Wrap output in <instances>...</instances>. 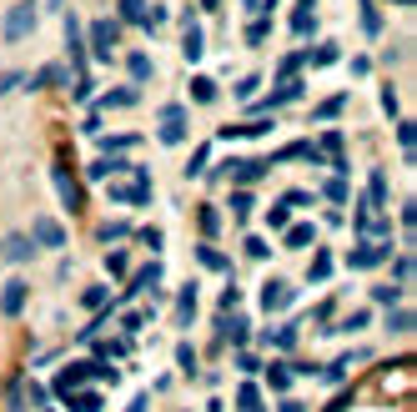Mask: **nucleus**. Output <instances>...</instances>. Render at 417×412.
Instances as JSON below:
<instances>
[{
  "mask_svg": "<svg viewBox=\"0 0 417 412\" xmlns=\"http://www.w3.org/2000/svg\"><path fill=\"white\" fill-rule=\"evenodd\" d=\"M35 30V6H30V0H21V6L6 16V30H0V35H6V40H26Z\"/></svg>",
  "mask_w": 417,
  "mask_h": 412,
  "instance_id": "nucleus-1",
  "label": "nucleus"
},
{
  "mask_svg": "<svg viewBox=\"0 0 417 412\" xmlns=\"http://www.w3.org/2000/svg\"><path fill=\"white\" fill-rule=\"evenodd\" d=\"M161 141H166V146L187 141V111H182V106H166V111H161Z\"/></svg>",
  "mask_w": 417,
  "mask_h": 412,
  "instance_id": "nucleus-2",
  "label": "nucleus"
},
{
  "mask_svg": "<svg viewBox=\"0 0 417 412\" xmlns=\"http://www.w3.org/2000/svg\"><path fill=\"white\" fill-rule=\"evenodd\" d=\"M111 196H116V201H131V206H146V201H151V182H146V171H136V182H121Z\"/></svg>",
  "mask_w": 417,
  "mask_h": 412,
  "instance_id": "nucleus-3",
  "label": "nucleus"
},
{
  "mask_svg": "<svg viewBox=\"0 0 417 412\" xmlns=\"http://www.w3.org/2000/svg\"><path fill=\"white\" fill-rule=\"evenodd\" d=\"M50 176H55V191H61V201H66V211H81V186H76V176H71L66 166H55Z\"/></svg>",
  "mask_w": 417,
  "mask_h": 412,
  "instance_id": "nucleus-4",
  "label": "nucleus"
},
{
  "mask_svg": "<svg viewBox=\"0 0 417 412\" xmlns=\"http://www.w3.org/2000/svg\"><path fill=\"white\" fill-rule=\"evenodd\" d=\"M91 45H96L101 61H111V55H116V26L111 21H91Z\"/></svg>",
  "mask_w": 417,
  "mask_h": 412,
  "instance_id": "nucleus-5",
  "label": "nucleus"
},
{
  "mask_svg": "<svg viewBox=\"0 0 417 412\" xmlns=\"http://www.w3.org/2000/svg\"><path fill=\"white\" fill-rule=\"evenodd\" d=\"M66 45H71V71H76V81H86V50H81V26H76V21H66Z\"/></svg>",
  "mask_w": 417,
  "mask_h": 412,
  "instance_id": "nucleus-6",
  "label": "nucleus"
},
{
  "mask_svg": "<svg viewBox=\"0 0 417 412\" xmlns=\"http://www.w3.org/2000/svg\"><path fill=\"white\" fill-rule=\"evenodd\" d=\"M287 302H291V286H287L282 277H272V282H267V291H262V307H267V312H282Z\"/></svg>",
  "mask_w": 417,
  "mask_h": 412,
  "instance_id": "nucleus-7",
  "label": "nucleus"
},
{
  "mask_svg": "<svg viewBox=\"0 0 417 412\" xmlns=\"http://www.w3.org/2000/svg\"><path fill=\"white\" fill-rule=\"evenodd\" d=\"M196 322V286H182L176 291V327H191Z\"/></svg>",
  "mask_w": 417,
  "mask_h": 412,
  "instance_id": "nucleus-8",
  "label": "nucleus"
},
{
  "mask_svg": "<svg viewBox=\"0 0 417 412\" xmlns=\"http://www.w3.org/2000/svg\"><path fill=\"white\" fill-rule=\"evenodd\" d=\"M382 262H387V247H382V242H372V247H357V252H352V267H357V272L382 267Z\"/></svg>",
  "mask_w": 417,
  "mask_h": 412,
  "instance_id": "nucleus-9",
  "label": "nucleus"
},
{
  "mask_svg": "<svg viewBox=\"0 0 417 412\" xmlns=\"http://www.w3.org/2000/svg\"><path fill=\"white\" fill-rule=\"evenodd\" d=\"M26 307V282H11L6 291H0V312H6V317H16Z\"/></svg>",
  "mask_w": 417,
  "mask_h": 412,
  "instance_id": "nucleus-10",
  "label": "nucleus"
},
{
  "mask_svg": "<svg viewBox=\"0 0 417 412\" xmlns=\"http://www.w3.org/2000/svg\"><path fill=\"white\" fill-rule=\"evenodd\" d=\"M312 242H317V226H307V221H296V226L287 231V247H291V252H302V247H312Z\"/></svg>",
  "mask_w": 417,
  "mask_h": 412,
  "instance_id": "nucleus-11",
  "label": "nucleus"
},
{
  "mask_svg": "<svg viewBox=\"0 0 417 412\" xmlns=\"http://www.w3.org/2000/svg\"><path fill=\"white\" fill-rule=\"evenodd\" d=\"M236 412H267V402H262V392H257V382H247L242 392H236Z\"/></svg>",
  "mask_w": 417,
  "mask_h": 412,
  "instance_id": "nucleus-12",
  "label": "nucleus"
},
{
  "mask_svg": "<svg viewBox=\"0 0 417 412\" xmlns=\"http://www.w3.org/2000/svg\"><path fill=\"white\" fill-rule=\"evenodd\" d=\"M81 377H91V362H71V367H66L61 377H55V392H71V387H76Z\"/></svg>",
  "mask_w": 417,
  "mask_h": 412,
  "instance_id": "nucleus-13",
  "label": "nucleus"
},
{
  "mask_svg": "<svg viewBox=\"0 0 417 412\" xmlns=\"http://www.w3.org/2000/svg\"><path fill=\"white\" fill-rule=\"evenodd\" d=\"M35 242H40V247H61V242H66V231L55 226V221H35Z\"/></svg>",
  "mask_w": 417,
  "mask_h": 412,
  "instance_id": "nucleus-14",
  "label": "nucleus"
},
{
  "mask_svg": "<svg viewBox=\"0 0 417 412\" xmlns=\"http://www.w3.org/2000/svg\"><path fill=\"white\" fill-rule=\"evenodd\" d=\"M182 50H187V61H201V26L187 21V35H182Z\"/></svg>",
  "mask_w": 417,
  "mask_h": 412,
  "instance_id": "nucleus-15",
  "label": "nucleus"
},
{
  "mask_svg": "<svg viewBox=\"0 0 417 412\" xmlns=\"http://www.w3.org/2000/svg\"><path fill=\"white\" fill-rule=\"evenodd\" d=\"M382 201H387V176H382V171H372V186H367L362 206H382Z\"/></svg>",
  "mask_w": 417,
  "mask_h": 412,
  "instance_id": "nucleus-16",
  "label": "nucleus"
},
{
  "mask_svg": "<svg viewBox=\"0 0 417 412\" xmlns=\"http://www.w3.org/2000/svg\"><path fill=\"white\" fill-rule=\"evenodd\" d=\"M30 252H35L30 237H11V242H6V257H11V262H30Z\"/></svg>",
  "mask_w": 417,
  "mask_h": 412,
  "instance_id": "nucleus-17",
  "label": "nucleus"
},
{
  "mask_svg": "<svg viewBox=\"0 0 417 412\" xmlns=\"http://www.w3.org/2000/svg\"><path fill=\"white\" fill-rule=\"evenodd\" d=\"M66 402H71L76 412H96V407H101V392H91V387H86V392H66Z\"/></svg>",
  "mask_w": 417,
  "mask_h": 412,
  "instance_id": "nucleus-18",
  "label": "nucleus"
},
{
  "mask_svg": "<svg viewBox=\"0 0 417 412\" xmlns=\"http://www.w3.org/2000/svg\"><path fill=\"white\" fill-rule=\"evenodd\" d=\"M312 26H317L312 6H296V16H291V30H296V35H312Z\"/></svg>",
  "mask_w": 417,
  "mask_h": 412,
  "instance_id": "nucleus-19",
  "label": "nucleus"
},
{
  "mask_svg": "<svg viewBox=\"0 0 417 412\" xmlns=\"http://www.w3.org/2000/svg\"><path fill=\"white\" fill-rule=\"evenodd\" d=\"M26 402H30L26 387H21V382H6V407H11V412H26Z\"/></svg>",
  "mask_w": 417,
  "mask_h": 412,
  "instance_id": "nucleus-20",
  "label": "nucleus"
},
{
  "mask_svg": "<svg viewBox=\"0 0 417 412\" xmlns=\"http://www.w3.org/2000/svg\"><path fill=\"white\" fill-rule=\"evenodd\" d=\"M101 106H136V86H121V91H106Z\"/></svg>",
  "mask_w": 417,
  "mask_h": 412,
  "instance_id": "nucleus-21",
  "label": "nucleus"
},
{
  "mask_svg": "<svg viewBox=\"0 0 417 412\" xmlns=\"http://www.w3.org/2000/svg\"><path fill=\"white\" fill-rule=\"evenodd\" d=\"M156 277H161V267H156V262H146V267H141V277L131 282V291H146V286H156Z\"/></svg>",
  "mask_w": 417,
  "mask_h": 412,
  "instance_id": "nucleus-22",
  "label": "nucleus"
},
{
  "mask_svg": "<svg viewBox=\"0 0 417 412\" xmlns=\"http://www.w3.org/2000/svg\"><path fill=\"white\" fill-rule=\"evenodd\" d=\"M106 302H111L106 286H91V291H86V312H106Z\"/></svg>",
  "mask_w": 417,
  "mask_h": 412,
  "instance_id": "nucleus-23",
  "label": "nucleus"
},
{
  "mask_svg": "<svg viewBox=\"0 0 417 412\" xmlns=\"http://www.w3.org/2000/svg\"><path fill=\"white\" fill-rule=\"evenodd\" d=\"M191 96H196V101H216V81L196 76V81H191Z\"/></svg>",
  "mask_w": 417,
  "mask_h": 412,
  "instance_id": "nucleus-24",
  "label": "nucleus"
},
{
  "mask_svg": "<svg viewBox=\"0 0 417 412\" xmlns=\"http://www.w3.org/2000/svg\"><path fill=\"white\" fill-rule=\"evenodd\" d=\"M397 141H402V151L412 156V151H417V126H412V121H402V126H397Z\"/></svg>",
  "mask_w": 417,
  "mask_h": 412,
  "instance_id": "nucleus-25",
  "label": "nucleus"
},
{
  "mask_svg": "<svg viewBox=\"0 0 417 412\" xmlns=\"http://www.w3.org/2000/svg\"><path fill=\"white\" fill-rule=\"evenodd\" d=\"M196 257H201V267H211V272H226V257H221L216 247H201Z\"/></svg>",
  "mask_w": 417,
  "mask_h": 412,
  "instance_id": "nucleus-26",
  "label": "nucleus"
},
{
  "mask_svg": "<svg viewBox=\"0 0 417 412\" xmlns=\"http://www.w3.org/2000/svg\"><path fill=\"white\" fill-rule=\"evenodd\" d=\"M307 277H312V282H327V277H332V257H327V252H317V262H312V272H307Z\"/></svg>",
  "mask_w": 417,
  "mask_h": 412,
  "instance_id": "nucleus-27",
  "label": "nucleus"
},
{
  "mask_svg": "<svg viewBox=\"0 0 417 412\" xmlns=\"http://www.w3.org/2000/svg\"><path fill=\"white\" fill-rule=\"evenodd\" d=\"M61 81H66V71H61V66H45V71L35 76V86H61Z\"/></svg>",
  "mask_w": 417,
  "mask_h": 412,
  "instance_id": "nucleus-28",
  "label": "nucleus"
},
{
  "mask_svg": "<svg viewBox=\"0 0 417 412\" xmlns=\"http://www.w3.org/2000/svg\"><path fill=\"white\" fill-rule=\"evenodd\" d=\"M342 106H347L342 96H332V101H322V106H317V121H332V116H337Z\"/></svg>",
  "mask_w": 417,
  "mask_h": 412,
  "instance_id": "nucleus-29",
  "label": "nucleus"
},
{
  "mask_svg": "<svg viewBox=\"0 0 417 412\" xmlns=\"http://www.w3.org/2000/svg\"><path fill=\"white\" fill-rule=\"evenodd\" d=\"M267 382H272V387H287V382H291V367H287V362H277V367L267 372Z\"/></svg>",
  "mask_w": 417,
  "mask_h": 412,
  "instance_id": "nucleus-30",
  "label": "nucleus"
},
{
  "mask_svg": "<svg viewBox=\"0 0 417 412\" xmlns=\"http://www.w3.org/2000/svg\"><path fill=\"white\" fill-rule=\"evenodd\" d=\"M101 146L106 151H126V146H136V136H101Z\"/></svg>",
  "mask_w": 417,
  "mask_h": 412,
  "instance_id": "nucleus-31",
  "label": "nucleus"
},
{
  "mask_svg": "<svg viewBox=\"0 0 417 412\" xmlns=\"http://www.w3.org/2000/svg\"><path fill=\"white\" fill-rule=\"evenodd\" d=\"M327 201H347V182H342V176H332V182H327Z\"/></svg>",
  "mask_w": 417,
  "mask_h": 412,
  "instance_id": "nucleus-32",
  "label": "nucleus"
},
{
  "mask_svg": "<svg viewBox=\"0 0 417 412\" xmlns=\"http://www.w3.org/2000/svg\"><path fill=\"white\" fill-rule=\"evenodd\" d=\"M116 237H126V221H106L101 226V242H116Z\"/></svg>",
  "mask_w": 417,
  "mask_h": 412,
  "instance_id": "nucleus-33",
  "label": "nucleus"
},
{
  "mask_svg": "<svg viewBox=\"0 0 417 412\" xmlns=\"http://www.w3.org/2000/svg\"><path fill=\"white\" fill-rule=\"evenodd\" d=\"M201 231H211V237H216V231H221V216H216L211 206H201Z\"/></svg>",
  "mask_w": 417,
  "mask_h": 412,
  "instance_id": "nucleus-34",
  "label": "nucleus"
},
{
  "mask_svg": "<svg viewBox=\"0 0 417 412\" xmlns=\"http://www.w3.org/2000/svg\"><path fill=\"white\" fill-rule=\"evenodd\" d=\"M206 161H211V146H201V151L191 156V166H187V171H191V176H201V171H206Z\"/></svg>",
  "mask_w": 417,
  "mask_h": 412,
  "instance_id": "nucleus-35",
  "label": "nucleus"
},
{
  "mask_svg": "<svg viewBox=\"0 0 417 412\" xmlns=\"http://www.w3.org/2000/svg\"><path fill=\"white\" fill-rule=\"evenodd\" d=\"M291 342H296V327H277L272 332V347H291Z\"/></svg>",
  "mask_w": 417,
  "mask_h": 412,
  "instance_id": "nucleus-36",
  "label": "nucleus"
},
{
  "mask_svg": "<svg viewBox=\"0 0 417 412\" xmlns=\"http://www.w3.org/2000/svg\"><path fill=\"white\" fill-rule=\"evenodd\" d=\"M312 61H317V66H332V61H337V45H317Z\"/></svg>",
  "mask_w": 417,
  "mask_h": 412,
  "instance_id": "nucleus-37",
  "label": "nucleus"
},
{
  "mask_svg": "<svg viewBox=\"0 0 417 412\" xmlns=\"http://www.w3.org/2000/svg\"><path fill=\"white\" fill-rule=\"evenodd\" d=\"M131 76H136V81L151 76V61H146V55H131Z\"/></svg>",
  "mask_w": 417,
  "mask_h": 412,
  "instance_id": "nucleus-38",
  "label": "nucleus"
},
{
  "mask_svg": "<svg viewBox=\"0 0 417 412\" xmlns=\"http://www.w3.org/2000/svg\"><path fill=\"white\" fill-rule=\"evenodd\" d=\"M247 257L262 262V257H267V242H262V237H247Z\"/></svg>",
  "mask_w": 417,
  "mask_h": 412,
  "instance_id": "nucleus-39",
  "label": "nucleus"
},
{
  "mask_svg": "<svg viewBox=\"0 0 417 412\" xmlns=\"http://www.w3.org/2000/svg\"><path fill=\"white\" fill-rule=\"evenodd\" d=\"M387 327H392V332H407V327H412V317H407V312H402V307H397V312H392V317H387Z\"/></svg>",
  "mask_w": 417,
  "mask_h": 412,
  "instance_id": "nucleus-40",
  "label": "nucleus"
},
{
  "mask_svg": "<svg viewBox=\"0 0 417 412\" xmlns=\"http://www.w3.org/2000/svg\"><path fill=\"white\" fill-rule=\"evenodd\" d=\"M231 211H236V216H247V211H252V196H247V191H236V196H231Z\"/></svg>",
  "mask_w": 417,
  "mask_h": 412,
  "instance_id": "nucleus-41",
  "label": "nucleus"
},
{
  "mask_svg": "<svg viewBox=\"0 0 417 412\" xmlns=\"http://www.w3.org/2000/svg\"><path fill=\"white\" fill-rule=\"evenodd\" d=\"M141 11H146L141 0H121V16H126V21H141Z\"/></svg>",
  "mask_w": 417,
  "mask_h": 412,
  "instance_id": "nucleus-42",
  "label": "nucleus"
},
{
  "mask_svg": "<svg viewBox=\"0 0 417 412\" xmlns=\"http://www.w3.org/2000/svg\"><path fill=\"white\" fill-rule=\"evenodd\" d=\"M106 267H111V277H126V257H121V252H111V262H106Z\"/></svg>",
  "mask_w": 417,
  "mask_h": 412,
  "instance_id": "nucleus-43",
  "label": "nucleus"
},
{
  "mask_svg": "<svg viewBox=\"0 0 417 412\" xmlns=\"http://www.w3.org/2000/svg\"><path fill=\"white\" fill-rule=\"evenodd\" d=\"M176 352H182V372H196V352L191 347H176Z\"/></svg>",
  "mask_w": 417,
  "mask_h": 412,
  "instance_id": "nucleus-44",
  "label": "nucleus"
},
{
  "mask_svg": "<svg viewBox=\"0 0 417 412\" xmlns=\"http://www.w3.org/2000/svg\"><path fill=\"white\" fill-rule=\"evenodd\" d=\"M362 30H367V35H377V30H382V21H377V11H372V6H367V21H362Z\"/></svg>",
  "mask_w": 417,
  "mask_h": 412,
  "instance_id": "nucleus-45",
  "label": "nucleus"
},
{
  "mask_svg": "<svg viewBox=\"0 0 417 412\" xmlns=\"http://www.w3.org/2000/svg\"><path fill=\"white\" fill-rule=\"evenodd\" d=\"M126 412H146V397H136V402H131V407H126Z\"/></svg>",
  "mask_w": 417,
  "mask_h": 412,
  "instance_id": "nucleus-46",
  "label": "nucleus"
}]
</instances>
